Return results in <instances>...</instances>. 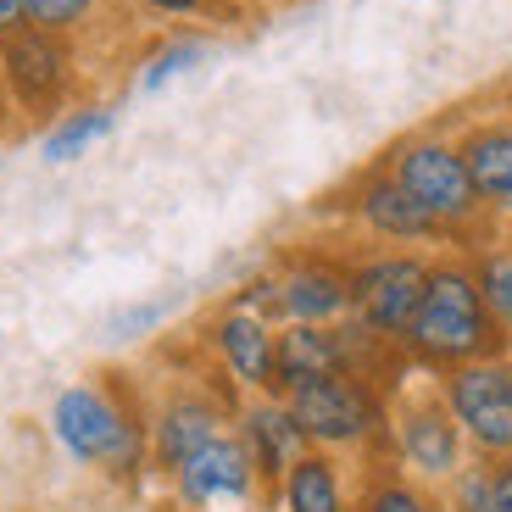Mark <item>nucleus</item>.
I'll use <instances>...</instances> for the list:
<instances>
[{
  "instance_id": "f257e3e1",
  "label": "nucleus",
  "mask_w": 512,
  "mask_h": 512,
  "mask_svg": "<svg viewBox=\"0 0 512 512\" xmlns=\"http://www.w3.org/2000/svg\"><path fill=\"white\" fill-rule=\"evenodd\" d=\"M51 440L90 474L134 490L151 474V401L128 373H95L51 401Z\"/></svg>"
},
{
  "instance_id": "f03ea898",
  "label": "nucleus",
  "mask_w": 512,
  "mask_h": 512,
  "mask_svg": "<svg viewBox=\"0 0 512 512\" xmlns=\"http://www.w3.org/2000/svg\"><path fill=\"white\" fill-rule=\"evenodd\" d=\"M501 351H507V340H501L485 295H479L468 251H435L429 256L423 301H418V312H412L407 334H401L407 368L451 373V368H462V362H485V357H501Z\"/></svg>"
},
{
  "instance_id": "7ed1b4c3",
  "label": "nucleus",
  "mask_w": 512,
  "mask_h": 512,
  "mask_svg": "<svg viewBox=\"0 0 512 512\" xmlns=\"http://www.w3.org/2000/svg\"><path fill=\"white\" fill-rule=\"evenodd\" d=\"M379 162L390 167V179L440 223V234H446L451 251H479V245L501 240V229L490 223L485 206H479V190H474V179H468L462 151H457L451 134L418 128V134H407V140L390 145Z\"/></svg>"
},
{
  "instance_id": "20e7f679",
  "label": "nucleus",
  "mask_w": 512,
  "mask_h": 512,
  "mask_svg": "<svg viewBox=\"0 0 512 512\" xmlns=\"http://www.w3.org/2000/svg\"><path fill=\"white\" fill-rule=\"evenodd\" d=\"M384 457L429 490H446L462 474L468 440H462L451 407L440 401L435 373L407 368L390 384V396H384Z\"/></svg>"
},
{
  "instance_id": "39448f33",
  "label": "nucleus",
  "mask_w": 512,
  "mask_h": 512,
  "mask_svg": "<svg viewBox=\"0 0 512 512\" xmlns=\"http://www.w3.org/2000/svg\"><path fill=\"white\" fill-rule=\"evenodd\" d=\"M0 90L23 123L51 128L62 112L78 106L84 73H78V39L45 34V28L23 23L12 34H0Z\"/></svg>"
},
{
  "instance_id": "423d86ee",
  "label": "nucleus",
  "mask_w": 512,
  "mask_h": 512,
  "mask_svg": "<svg viewBox=\"0 0 512 512\" xmlns=\"http://www.w3.org/2000/svg\"><path fill=\"white\" fill-rule=\"evenodd\" d=\"M384 396L390 390L357 379V373H329V379L284 390L307 446L334 451V457H379L384 451Z\"/></svg>"
},
{
  "instance_id": "0eeeda50",
  "label": "nucleus",
  "mask_w": 512,
  "mask_h": 512,
  "mask_svg": "<svg viewBox=\"0 0 512 512\" xmlns=\"http://www.w3.org/2000/svg\"><path fill=\"white\" fill-rule=\"evenodd\" d=\"M429 256L435 251H396V245L351 251V323L401 351V334L429 284Z\"/></svg>"
},
{
  "instance_id": "6e6552de",
  "label": "nucleus",
  "mask_w": 512,
  "mask_h": 512,
  "mask_svg": "<svg viewBox=\"0 0 512 512\" xmlns=\"http://www.w3.org/2000/svg\"><path fill=\"white\" fill-rule=\"evenodd\" d=\"M234 407H240V396L212 368L201 379H173L151 401V474L167 479L206 440H218L223 429H234Z\"/></svg>"
},
{
  "instance_id": "1a4fd4ad",
  "label": "nucleus",
  "mask_w": 512,
  "mask_h": 512,
  "mask_svg": "<svg viewBox=\"0 0 512 512\" xmlns=\"http://www.w3.org/2000/svg\"><path fill=\"white\" fill-rule=\"evenodd\" d=\"M435 384H440V401L457 418L462 440H468V457H485V462L512 457V351L435 373Z\"/></svg>"
},
{
  "instance_id": "9d476101",
  "label": "nucleus",
  "mask_w": 512,
  "mask_h": 512,
  "mask_svg": "<svg viewBox=\"0 0 512 512\" xmlns=\"http://www.w3.org/2000/svg\"><path fill=\"white\" fill-rule=\"evenodd\" d=\"M201 351L234 396H273L279 390V329L245 312L240 301H223L206 312Z\"/></svg>"
},
{
  "instance_id": "9b49d317",
  "label": "nucleus",
  "mask_w": 512,
  "mask_h": 512,
  "mask_svg": "<svg viewBox=\"0 0 512 512\" xmlns=\"http://www.w3.org/2000/svg\"><path fill=\"white\" fill-rule=\"evenodd\" d=\"M162 485L173 490V501L184 512H251L268 501V485H262L251 451H245V440L234 429H223L195 457H184Z\"/></svg>"
},
{
  "instance_id": "f8f14e48",
  "label": "nucleus",
  "mask_w": 512,
  "mask_h": 512,
  "mask_svg": "<svg viewBox=\"0 0 512 512\" xmlns=\"http://www.w3.org/2000/svg\"><path fill=\"white\" fill-rule=\"evenodd\" d=\"M329 206L340 218H351V229H362L373 245H396V251H423V245H446L440 223L390 179V167L373 162L362 167L357 179L346 184L340 195H329ZM451 251V245H446Z\"/></svg>"
},
{
  "instance_id": "ddd939ff",
  "label": "nucleus",
  "mask_w": 512,
  "mask_h": 512,
  "mask_svg": "<svg viewBox=\"0 0 512 512\" xmlns=\"http://www.w3.org/2000/svg\"><path fill=\"white\" fill-rule=\"evenodd\" d=\"M284 323H346L351 318V251L295 245L273 262Z\"/></svg>"
},
{
  "instance_id": "4468645a",
  "label": "nucleus",
  "mask_w": 512,
  "mask_h": 512,
  "mask_svg": "<svg viewBox=\"0 0 512 512\" xmlns=\"http://www.w3.org/2000/svg\"><path fill=\"white\" fill-rule=\"evenodd\" d=\"M457 151H462V167L479 190V206L490 212L501 234L512 229V112H490V117H474L462 123L457 134Z\"/></svg>"
},
{
  "instance_id": "2eb2a0df",
  "label": "nucleus",
  "mask_w": 512,
  "mask_h": 512,
  "mask_svg": "<svg viewBox=\"0 0 512 512\" xmlns=\"http://www.w3.org/2000/svg\"><path fill=\"white\" fill-rule=\"evenodd\" d=\"M234 435L245 440L256 474L268 485V496H273V485L290 474V462L301 457V451H312L284 396H240V407H234Z\"/></svg>"
},
{
  "instance_id": "dca6fc26",
  "label": "nucleus",
  "mask_w": 512,
  "mask_h": 512,
  "mask_svg": "<svg viewBox=\"0 0 512 512\" xmlns=\"http://www.w3.org/2000/svg\"><path fill=\"white\" fill-rule=\"evenodd\" d=\"M357 496V479H351V462L334 457V451H301L290 462V474L273 485V512H351Z\"/></svg>"
},
{
  "instance_id": "f3484780",
  "label": "nucleus",
  "mask_w": 512,
  "mask_h": 512,
  "mask_svg": "<svg viewBox=\"0 0 512 512\" xmlns=\"http://www.w3.org/2000/svg\"><path fill=\"white\" fill-rule=\"evenodd\" d=\"M351 512H446V501H440V490H429L412 474H401L396 462L379 451V457H362Z\"/></svg>"
},
{
  "instance_id": "a211bd4d",
  "label": "nucleus",
  "mask_w": 512,
  "mask_h": 512,
  "mask_svg": "<svg viewBox=\"0 0 512 512\" xmlns=\"http://www.w3.org/2000/svg\"><path fill=\"white\" fill-rule=\"evenodd\" d=\"M468 262H474L479 295H485L490 318H496L501 340H507V351H512V240L501 234V240H490V245H479V251H468Z\"/></svg>"
},
{
  "instance_id": "6ab92c4d",
  "label": "nucleus",
  "mask_w": 512,
  "mask_h": 512,
  "mask_svg": "<svg viewBox=\"0 0 512 512\" xmlns=\"http://www.w3.org/2000/svg\"><path fill=\"white\" fill-rule=\"evenodd\" d=\"M106 134H112V112L84 101V106L56 117L39 145H45V162H78V156H90V145H101Z\"/></svg>"
},
{
  "instance_id": "aec40b11",
  "label": "nucleus",
  "mask_w": 512,
  "mask_h": 512,
  "mask_svg": "<svg viewBox=\"0 0 512 512\" xmlns=\"http://www.w3.org/2000/svg\"><path fill=\"white\" fill-rule=\"evenodd\" d=\"M201 56H206V39L201 34H167L162 45H156V51L140 62V78H134V84L151 95V90H162V84H173L179 73H190Z\"/></svg>"
},
{
  "instance_id": "412c9836",
  "label": "nucleus",
  "mask_w": 512,
  "mask_h": 512,
  "mask_svg": "<svg viewBox=\"0 0 512 512\" xmlns=\"http://www.w3.org/2000/svg\"><path fill=\"white\" fill-rule=\"evenodd\" d=\"M112 0H28V23L45 28V34H67L78 39L84 28L95 23V17L106 12Z\"/></svg>"
},
{
  "instance_id": "4be33fe9",
  "label": "nucleus",
  "mask_w": 512,
  "mask_h": 512,
  "mask_svg": "<svg viewBox=\"0 0 512 512\" xmlns=\"http://www.w3.org/2000/svg\"><path fill=\"white\" fill-rule=\"evenodd\" d=\"M156 23H240L245 0H134Z\"/></svg>"
},
{
  "instance_id": "5701e85b",
  "label": "nucleus",
  "mask_w": 512,
  "mask_h": 512,
  "mask_svg": "<svg viewBox=\"0 0 512 512\" xmlns=\"http://www.w3.org/2000/svg\"><path fill=\"white\" fill-rule=\"evenodd\" d=\"M446 512H496V479H490V462L485 457H468L462 474L440 490Z\"/></svg>"
},
{
  "instance_id": "b1692460",
  "label": "nucleus",
  "mask_w": 512,
  "mask_h": 512,
  "mask_svg": "<svg viewBox=\"0 0 512 512\" xmlns=\"http://www.w3.org/2000/svg\"><path fill=\"white\" fill-rule=\"evenodd\" d=\"M162 318H167V307H162V301H145V307H128V312H117V318L106 323V340H140V334H151Z\"/></svg>"
},
{
  "instance_id": "393cba45",
  "label": "nucleus",
  "mask_w": 512,
  "mask_h": 512,
  "mask_svg": "<svg viewBox=\"0 0 512 512\" xmlns=\"http://www.w3.org/2000/svg\"><path fill=\"white\" fill-rule=\"evenodd\" d=\"M490 479H496V512H512V457L490 462Z\"/></svg>"
},
{
  "instance_id": "a878e982",
  "label": "nucleus",
  "mask_w": 512,
  "mask_h": 512,
  "mask_svg": "<svg viewBox=\"0 0 512 512\" xmlns=\"http://www.w3.org/2000/svg\"><path fill=\"white\" fill-rule=\"evenodd\" d=\"M23 23H28V0H0V34H12Z\"/></svg>"
},
{
  "instance_id": "bb28decb",
  "label": "nucleus",
  "mask_w": 512,
  "mask_h": 512,
  "mask_svg": "<svg viewBox=\"0 0 512 512\" xmlns=\"http://www.w3.org/2000/svg\"><path fill=\"white\" fill-rule=\"evenodd\" d=\"M6 112H12V106H6V90H0V117H6Z\"/></svg>"
},
{
  "instance_id": "cd10ccee",
  "label": "nucleus",
  "mask_w": 512,
  "mask_h": 512,
  "mask_svg": "<svg viewBox=\"0 0 512 512\" xmlns=\"http://www.w3.org/2000/svg\"><path fill=\"white\" fill-rule=\"evenodd\" d=\"M251 6H262V0H251Z\"/></svg>"
},
{
  "instance_id": "c85d7f7f",
  "label": "nucleus",
  "mask_w": 512,
  "mask_h": 512,
  "mask_svg": "<svg viewBox=\"0 0 512 512\" xmlns=\"http://www.w3.org/2000/svg\"><path fill=\"white\" fill-rule=\"evenodd\" d=\"M507 240H512V229H507Z\"/></svg>"
}]
</instances>
